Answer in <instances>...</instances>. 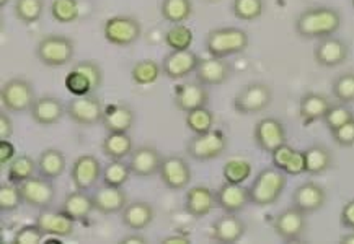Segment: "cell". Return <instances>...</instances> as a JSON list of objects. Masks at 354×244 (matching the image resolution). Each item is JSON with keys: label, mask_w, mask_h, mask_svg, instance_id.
Returning <instances> with one entry per match:
<instances>
[{"label": "cell", "mask_w": 354, "mask_h": 244, "mask_svg": "<svg viewBox=\"0 0 354 244\" xmlns=\"http://www.w3.org/2000/svg\"><path fill=\"white\" fill-rule=\"evenodd\" d=\"M342 13L333 7H312L296 18L294 30L304 39H324L342 28Z\"/></svg>", "instance_id": "6da1fadb"}, {"label": "cell", "mask_w": 354, "mask_h": 244, "mask_svg": "<svg viewBox=\"0 0 354 244\" xmlns=\"http://www.w3.org/2000/svg\"><path fill=\"white\" fill-rule=\"evenodd\" d=\"M286 186H288V174L283 170L274 166L261 170L248 186L250 203L257 207L274 205L283 196Z\"/></svg>", "instance_id": "7a4b0ae2"}, {"label": "cell", "mask_w": 354, "mask_h": 244, "mask_svg": "<svg viewBox=\"0 0 354 244\" xmlns=\"http://www.w3.org/2000/svg\"><path fill=\"white\" fill-rule=\"evenodd\" d=\"M250 38L247 31L237 26L211 30L206 36V51L212 57L227 59L247 51Z\"/></svg>", "instance_id": "3957f363"}, {"label": "cell", "mask_w": 354, "mask_h": 244, "mask_svg": "<svg viewBox=\"0 0 354 244\" xmlns=\"http://www.w3.org/2000/svg\"><path fill=\"white\" fill-rule=\"evenodd\" d=\"M75 56V43L64 34H46L36 46V57L46 67H62L71 64Z\"/></svg>", "instance_id": "277c9868"}, {"label": "cell", "mask_w": 354, "mask_h": 244, "mask_svg": "<svg viewBox=\"0 0 354 244\" xmlns=\"http://www.w3.org/2000/svg\"><path fill=\"white\" fill-rule=\"evenodd\" d=\"M229 147V139L221 129L194 134L186 143V153L198 161H211L222 156Z\"/></svg>", "instance_id": "5b68a950"}, {"label": "cell", "mask_w": 354, "mask_h": 244, "mask_svg": "<svg viewBox=\"0 0 354 244\" xmlns=\"http://www.w3.org/2000/svg\"><path fill=\"white\" fill-rule=\"evenodd\" d=\"M103 36L108 43L118 48L133 46L142 36V25L136 17L116 15L105 20Z\"/></svg>", "instance_id": "8992f818"}, {"label": "cell", "mask_w": 354, "mask_h": 244, "mask_svg": "<svg viewBox=\"0 0 354 244\" xmlns=\"http://www.w3.org/2000/svg\"><path fill=\"white\" fill-rule=\"evenodd\" d=\"M273 101V90L261 81H252L245 85L234 98V110L239 114L250 116L265 111Z\"/></svg>", "instance_id": "52a82bcc"}, {"label": "cell", "mask_w": 354, "mask_h": 244, "mask_svg": "<svg viewBox=\"0 0 354 244\" xmlns=\"http://www.w3.org/2000/svg\"><path fill=\"white\" fill-rule=\"evenodd\" d=\"M0 99L2 105L8 112H26L31 110L35 103V88L26 79L15 77V79L7 80L0 90Z\"/></svg>", "instance_id": "ba28073f"}, {"label": "cell", "mask_w": 354, "mask_h": 244, "mask_svg": "<svg viewBox=\"0 0 354 244\" xmlns=\"http://www.w3.org/2000/svg\"><path fill=\"white\" fill-rule=\"evenodd\" d=\"M105 105L102 99L95 96L93 93L84 94V96H74L67 103L66 111L71 121L75 124L84 125V128H92V125L102 124L103 114H105Z\"/></svg>", "instance_id": "9c48e42d"}, {"label": "cell", "mask_w": 354, "mask_h": 244, "mask_svg": "<svg viewBox=\"0 0 354 244\" xmlns=\"http://www.w3.org/2000/svg\"><path fill=\"white\" fill-rule=\"evenodd\" d=\"M162 184L170 191H183L189 186L193 178V171L189 163L180 155H169L162 160L160 171Z\"/></svg>", "instance_id": "30bf717a"}, {"label": "cell", "mask_w": 354, "mask_h": 244, "mask_svg": "<svg viewBox=\"0 0 354 244\" xmlns=\"http://www.w3.org/2000/svg\"><path fill=\"white\" fill-rule=\"evenodd\" d=\"M273 230L286 243L301 241L307 232V214L294 205L288 207L274 216Z\"/></svg>", "instance_id": "8fae6325"}, {"label": "cell", "mask_w": 354, "mask_h": 244, "mask_svg": "<svg viewBox=\"0 0 354 244\" xmlns=\"http://www.w3.org/2000/svg\"><path fill=\"white\" fill-rule=\"evenodd\" d=\"M21 196L24 202L31 209L44 210L53 205L54 199H56V187H54L53 179L44 178V176H33L28 181L20 184Z\"/></svg>", "instance_id": "7c38bea8"}, {"label": "cell", "mask_w": 354, "mask_h": 244, "mask_svg": "<svg viewBox=\"0 0 354 244\" xmlns=\"http://www.w3.org/2000/svg\"><path fill=\"white\" fill-rule=\"evenodd\" d=\"M253 139H255L257 147L260 150L271 153L283 143H288V132H286L284 124L279 119L263 117L253 129Z\"/></svg>", "instance_id": "4fadbf2b"}, {"label": "cell", "mask_w": 354, "mask_h": 244, "mask_svg": "<svg viewBox=\"0 0 354 244\" xmlns=\"http://www.w3.org/2000/svg\"><path fill=\"white\" fill-rule=\"evenodd\" d=\"M103 176V166L97 156L80 155L75 158L71 168V181L79 191H90L97 186L100 178Z\"/></svg>", "instance_id": "5bb4252c"}, {"label": "cell", "mask_w": 354, "mask_h": 244, "mask_svg": "<svg viewBox=\"0 0 354 244\" xmlns=\"http://www.w3.org/2000/svg\"><path fill=\"white\" fill-rule=\"evenodd\" d=\"M175 108L181 112H189L209 105V90L199 81H188L175 87L174 92Z\"/></svg>", "instance_id": "9a60e30c"}, {"label": "cell", "mask_w": 354, "mask_h": 244, "mask_svg": "<svg viewBox=\"0 0 354 244\" xmlns=\"http://www.w3.org/2000/svg\"><path fill=\"white\" fill-rule=\"evenodd\" d=\"M349 57V46L343 39L328 36V38L319 39L314 48V59L320 67L333 69L344 64Z\"/></svg>", "instance_id": "2e32d148"}, {"label": "cell", "mask_w": 354, "mask_h": 244, "mask_svg": "<svg viewBox=\"0 0 354 244\" xmlns=\"http://www.w3.org/2000/svg\"><path fill=\"white\" fill-rule=\"evenodd\" d=\"M201 61V57L192 49L188 51H171L167 54L162 61V72L167 79L181 80L188 77L193 72H196V67Z\"/></svg>", "instance_id": "e0dca14e"}, {"label": "cell", "mask_w": 354, "mask_h": 244, "mask_svg": "<svg viewBox=\"0 0 354 244\" xmlns=\"http://www.w3.org/2000/svg\"><path fill=\"white\" fill-rule=\"evenodd\" d=\"M230 74H232V67L229 62L222 57H212L201 59L196 67V80L199 83L206 85V87H221L229 80Z\"/></svg>", "instance_id": "ac0fdd59"}, {"label": "cell", "mask_w": 354, "mask_h": 244, "mask_svg": "<svg viewBox=\"0 0 354 244\" xmlns=\"http://www.w3.org/2000/svg\"><path fill=\"white\" fill-rule=\"evenodd\" d=\"M163 156L156 147L140 145L129 155V168L138 178H152L160 171Z\"/></svg>", "instance_id": "d6986e66"}, {"label": "cell", "mask_w": 354, "mask_h": 244, "mask_svg": "<svg viewBox=\"0 0 354 244\" xmlns=\"http://www.w3.org/2000/svg\"><path fill=\"white\" fill-rule=\"evenodd\" d=\"M326 203V191L315 181H307L292 192V205L304 214H315Z\"/></svg>", "instance_id": "ffe728a7"}, {"label": "cell", "mask_w": 354, "mask_h": 244, "mask_svg": "<svg viewBox=\"0 0 354 244\" xmlns=\"http://www.w3.org/2000/svg\"><path fill=\"white\" fill-rule=\"evenodd\" d=\"M247 232V225L245 221L237 216V214H227L221 215L211 225V238L217 243L222 244H234L239 243Z\"/></svg>", "instance_id": "44dd1931"}, {"label": "cell", "mask_w": 354, "mask_h": 244, "mask_svg": "<svg viewBox=\"0 0 354 244\" xmlns=\"http://www.w3.org/2000/svg\"><path fill=\"white\" fill-rule=\"evenodd\" d=\"M216 203L227 214H239L250 203V191L243 184L225 183L216 191Z\"/></svg>", "instance_id": "7402d4cb"}, {"label": "cell", "mask_w": 354, "mask_h": 244, "mask_svg": "<svg viewBox=\"0 0 354 244\" xmlns=\"http://www.w3.org/2000/svg\"><path fill=\"white\" fill-rule=\"evenodd\" d=\"M36 223L46 236L54 238H69L74 234L75 230V221L69 218L62 210H39V215L36 216Z\"/></svg>", "instance_id": "603a6c76"}, {"label": "cell", "mask_w": 354, "mask_h": 244, "mask_svg": "<svg viewBox=\"0 0 354 244\" xmlns=\"http://www.w3.org/2000/svg\"><path fill=\"white\" fill-rule=\"evenodd\" d=\"M64 114H67L66 108L61 103V99L56 96L36 98L30 110L31 119L41 125V128H49V125L57 124L64 117Z\"/></svg>", "instance_id": "cb8c5ba5"}, {"label": "cell", "mask_w": 354, "mask_h": 244, "mask_svg": "<svg viewBox=\"0 0 354 244\" xmlns=\"http://www.w3.org/2000/svg\"><path fill=\"white\" fill-rule=\"evenodd\" d=\"M217 207L216 191L207 186H194L185 196V212L193 218H204Z\"/></svg>", "instance_id": "d4e9b609"}, {"label": "cell", "mask_w": 354, "mask_h": 244, "mask_svg": "<svg viewBox=\"0 0 354 244\" xmlns=\"http://www.w3.org/2000/svg\"><path fill=\"white\" fill-rule=\"evenodd\" d=\"M95 210L103 215L121 214V210L128 205V194L122 191V187H113L103 184L92 194Z\"/></svg>", "instance_id": "484cf974"}, {"label": "cell", "mask_w": 354, "mask_h": 244, "mask_svg": "<svg viewBox=\"0 0 354 244\" xmlns=\"http://www.w3.org/2000/svg\"><path fill=\"white\" fill-rule=\"evenodd\" d=\"M153 218H156V209L152 203L145 201L128 202V205L121 210V223L133 232L145 230L152 225Z\"/></svg>", "instance_id": "4316f807"}, {"label": "cell", "mask_w": 354, "mask_h": 244, "mask_svg": "<svg viewBox=\"0 0 354 244\" xmlns=\"http://www.w3.org/2000/svg\"><path fill=\"white\" fill-rule=\"evenodd\" d=\"M136 121V114L133 108L124 105V103H116V105H108L103 114L102 125L106 132H129L133 129Z\"/></svg>", "instance_id": "83f0119b"}, {"label": "cell", "mask_w": 354, "mask_h": 244, "mask_svg": "<svg viewBox=\"0 0 354 244\" xmlns=\"http://www.w3.org/2000/svg\"><path fill=\"white\" fill-rule=\"evenodd\" d=\"M331 101L328 96L322 93L308 92L301 98V103H299V116H301V121L304 125H310L317 121L324 119L326 111L330 110Z\"/></svg>", "instance_id": "f1b7e54d"}, {"label": "cell", "mask_w": 354, "mask_h": 244, "mask_svg": "<svg viewBox=\"0 0 354 244\" xmlns=\"http://www.w3.org/2000/svg\"><path fill=\"white\" fill-rule=\"evenodd\" d=\"M61 210L75 221H87L88 216L95 210L93 197L87 191H79L75 189L74 192H69L62 202Z\"/></svg>", "instance_id": "f546056e"}, {"label": "cell", "mask_w": 354, "mask_h": 244, "mask_svg": "<svg viewBox=\"0 0 354 244\" xmlns=\"http://www.w3.org/2000/svg\"><path fill=\"white\" fill-rule=\"evenodd\" d=\"M134 150L133 139L128 132H108L102 142L103 155L110 160H124Z\"/></svg>", "instance_id": "4dcf8cb0"}, {"label": "cell", "mask_w": 354, "mask_h": 244, "mask_svg": "<svg viewBox=\"0 0 354 244\" xmlns=\"http://www.w3.org/2000/svg\"><path fill=\"white\" fill-rule=\"evenodd\" d=\"M67 160L64 153L57 148H46L38 156V174L48 179H57L66 171Z\"/></svg>", "instance_id": "1f68e13d"}, {"label": "cell", "mask_w": 354, "mask_h": 244, "mask_svg": "<svg viewBox=\"0 0 354 244\" xmlns=\"http://www.w3.org/2000/svg\"><path fill=\"white\" fill-rule=\"evenodd\" d=\"M306 155V173L312 176H320L333 166V153L325 145H312L304 150Z\"/></svg>", "instance_id": "d6a6232c"}, {"label": "cell", "mask_w": 354, "mask_h": 244, "mask_svg": "<svg viewBox=\"0 0 354 244\" xmlns=\"http://www.w3.org/2000/svg\"><path fill=\"white\" fill-rule=\"evenodd\" d=\"M36 171H38V160L30 155H17L8 165L7 178L10 183L20 186L21 183L33 178Z\"/></svg>", "instance_id": "836d02e7"}, {"label": "cell", "mask_w": 354, "mask_h": 244, "mask_svg": "<svg viewBox=\"0 0 354 244\" xmlns=\"http://www.w3.org/2000/svg\"><path fill=\"white\" fill-rule=\"evenodd\" d=\"M162 18L171 25L185 23L193 15L192 0H162Z\"/></svg>", "instance_id": "e575fe53"}, {"label": "cell", "mask_w": 354, "mask_h": 244, "mask_svg": "<svg viewBox=\"0 0 354 244\" xmlns=\"http://www.w3.org/2000/svg\"><path fill=\"white\" fill-rule=\"evenodd\" d=\"M160 75H163L162 64H157L152 59H142V61L136 62L133 70H131V79L140 87L156 83Z\"/></svg>", "instance_id": "d590c367"}, {"label": "cell", "mask_w": 354, "mask_h": 244, "mask_svg": "<svg viewBox=\"0 0 354 244\" xmlns=\"http://www.w3.org/2000/svg\"><path fill=\"white\" fill-rule=\"evenodd\" d=\"M13 13L24 25L38 23L44 13V0H15Z\"/></svg>", "instance_id": "8d00e7d4"}, {"label": "cell", "mask_w": 354, "mask_h": 244, "mask_svg": "<svg viewBox=\"0 0 354 244\" xmlns=\"http://www.w3.org/2000/svg\"><path fill=\"white\" fill-rule=\"evenodd\" d=\"M133 171L129 168V163H124L122 160H110V163L103 168V184L113 187H122L128 183Z\"/></svg>", "instance_id": "74e56055"}, {"label": "cell", "mask_w": 354, "mask_h": 244, "mask_svg": "<svg viewBox=\"0 0 354 244\" xmlns=\"http://www.w3.org/2000/svg\"><path fill=\"white\" fill-rule=\"evenodd\" d=\"M186 128L192 130L193 134H204L207 130L214 129L216 116L209 108H198V110L186 112Z\"/></svg>", "instance_id": "f35d334b"}, {"label": "cell", "mask_w": 354, "mask_h": 244, "mask_svg": "<svg viewBox=\"0 0 354 244\" xmlns=\"http://www.w3.org/2000/svg\"><path fill=\"white\" fill-rule=\"evenodd\" d=\"M193 41V30L185 23L174 25L165 34V44L167 48L171 49V51H188V49L192 48Z\"/></svg>", "instance_id": "ab89813d"}, {"label": "cell", "mask_w": 354, "mask_h": 244, "mask_svg": "<svg viewBox=\"0 0 354 244\" xmlns=\"http://www.w3.org/2000/svg\"><path fill=\"white\" fill-rule=\"evenodd\" d=\"M49 12L57 23H74L79 20L80 15L79 0H53L51 6H49Z\"/></svg>", "instance_id": "60d3db41"}, {"label": "cell", "mask_w": 354, "mask_h": 244, "mask_svg": "<svg viewBox=\"0 0 354 244\" xmlns=\"http://www.w3.org/2000/svg\"><path fill=\"white\" fill-rule=\"evenodd\" d=\"M222 176H224L227 183L243 184L252 176V163L242 160V158L229 160L222 168Z\"/></svg>", "instance_id": "b9f144b4"}, {"label": "cell", "mask_w": 354, "mask_h": 244, "mask_svg": "<svg viewBox=\"0 0 354 244\" xmlns=\"http://www.w3.org/2000/svg\"><path fill=\"white\" fill-rule=\"evenodd\" d=\"M265 12V0H234L232 13L237 20L255 21Z\"/></svg>", "instance_id": "7bdbcfd3"}, {"label": "cell", "mask_w": 354, "mask_h": 244, "mask_svg": "<svg viewBox=\"0 0 354 244\" xmlns=\"http://www.w3.org/2000/svg\"><path fill=\"white\" fill-rule=\"evenodd\" d=\"M331 93L343 105L354 103V72H344L331 83Z\"/></svg>", "instance_id": "ee69618b"}, {"label": "cell", "mask_w": 354, "mask_h": 244, "mask_svg": "<svg viewBox=\"0 0 354 244\" xmlns=\"http://www.w3.org/2000/svg\"><path fill=\"white\" fill-rule=\"evenodd\" d=\"M24 202V196H21V189L18 184H13L8 181V183H3L0 186V210L3 214H8V212H15L18 207Z\"/></svg>", "instance_id": "f6af8a7d"}, {"label": "cell", "mask_w": 354, "mask_h": 244, "mask_svg": "<svg viewBox=\"0 0 354 244\" xmlns=\"http://www.w3.org/2000/svg\"><path fill=\"white\" fill-rule=\"evenodd\" d=\"M354 117V112L349 110L348 105H343V103H338V105H331L330 110L326 111V114L324 116V124L326 125V129L335 130L338 128H342L343 124H346L348 121H351Z\"/></svg>", "instance_id": "bcb514c9"}, {"label": "cell", "mask_w": 354, "mask_h": 244, "mask_svg": "<svg viewBox=\"0 0 354 244\" xmlns=\"http://www.w3.org/2000/svg\"><path fill=\"white\" fill-rule=\"evenodd\" d=\"M64 87L72 96H84V94L93 93L92 83L82 72L72 69L64 79Z\"/></svg>", "instance_id": "7dc6e473"}, {"label": "cell", "mask_w": 354, "mask_h": 244, "mask_svg": "<svg viewBox=\"0 0 354 244\" xmlns=\"http://www.w3.org/2000/svg\"><path fill=\"white\" fill-rule=\"evenodd\" d=\"M44 238H46V234L43 233V230L35 221V223L24 225V227L17 230L15 234H13V244H39Z\"/></svg>", "instance_id": "c3c4849f"}, {"label": "cell", "mask_w": 354, "mask_h": 244, "mask_svg": "<svg viewBox=\"0 0 354 244\" xmlns=\"http://www.w3.org/2000/svg\"><path fill=\"white\" fill-rule=\"evenodd\" d=\"M74 69L82 72V74L87 77V79L90 80V83H92L93 93L97 92L100 87H102L103 70H102V67H100L95 61H80L74 65Z\"/></svg>", "instance_id": "681fc988"}, {"label": "cell", "mask_w": 354, "mask_h": 244, "mask_svg": "<svg viewBox=\"0 0 354 244\" xmlns=\"http://www.w3.org/2000/svg\"><path fill=\"white\" fill-rule=\"evenodd\" d=\"M331 137H333L335 143L339 147H354V117L343 124L342 128L331 130Z\"/></svg>", "instance_id": "f907efd6"}, {"label": "cell", "mask_w": 354, "mask_h": 244, "mask_svg": "<svg viewBox=\"0 0 354 244\" xmlns=\"http://www.w3.org/2000/svg\"><path fill=\"white\" fill-rule=\"evenodd\" d=\"M296 152V148H292L289 145V143H283V145L276 148L274 152H271V165L274 166V168L278 170H283L286 168V165H288L289 158L292 156V153Z\"/></svg>", "instance_id": "816d5d0a"}, {"label": "cell", "mask_w": 354, "mask_h": 244, "mask_svg": "<svg viewBox=\"0 0 354 244\" xmlns=\"http://www.w3.org/2000/svg\"><path fill=\"white\" fill-rule=\"evenodd\" d=\"M284 173L288 176H299L306 173V155H304V150H296L292 153L288 165H286Z\"/></svg>", "instance_id": "f5cc1de1"}, {"label": "cell", "mask_w": 354, "mask_h": 244, "mask_svg": "<svg viewBox=\"0 0 354 244\" xmlns=\"http://www.w3.org/2000/svg\"><path fill=\"white\" fill-rule=\"evenodd\" d=\"M339 223L343 228L354 230V199L343 205L342 212H339Z\"/></svg>", "instance_id": "db71d44e"}, {"label": "cell", "mask_w": 354, "mask_h": 244, "mask_svg": "<svg viewBox=\"0 0 354 244\" xmlns=\"http://www.w3.org/2000/svg\"><path fill=\"white\" fill-rule=\"evenodd\" d=\"M15 156V145H13L10 140H0V166H8Z\"/></svg>", "instance_id": "11a10c76"}, {"label": "cell", "mask_w": 354, "mask_h": 244, "mask_svg": "<svg viewBox=\"0 0 354 244\" xmlns=\"http://www.w3.org/2000/svg\"><path fill=\"white\" fill-rule=\"evenodd\" d=\"M13 135V122L8 111L0 112V140H10Z\"/></svg>", "instance_id": "9f6ffc18"}, {"label": "cell", "mask_w": 354, "mask_h": 244, "mask_svg": "<svg viewBox=\"0 0 354 244\" xmlns=\"http://www.w3.org/2000/svg\"><path fill=\"white\" fill-rule=\"evenodd\" d=\"M188 243H192V238H189V234H183V233L170 234V236L162 239V244H188Z\"/></svg>", "instance_id": "6f0895ef"}, {"label": "cell", "mask_w": 354, "mask_h": 244, "mask_svg": "<svg viewBox=\"0 0 354 244\" xmlns=\"http://www.w3.org/2000/svg\"><path fill=\"white\" fill-rule=\"evenodd\" d=\"M120 243L121 244H145L147 243V239H145V236H142L139 232H136L133 234H128V236L121 238Z\"/></svg>", "instance_id": "680465c9"}, {"label": "cell", "mask_w": 354, "mask_h": 244, "mask_svg": "<svg viewBox=\"0 0 354 244\" xmlns=\"http://www.w3.org/2000/svg\"><path fill=\"white\" fill-rule=\"evenodd\" d=\"M339 244H354V230L351 233L343 234V236L339 238Z\"/></svg>", "instance_id": "91938a15"}, {"label": "cell", "mask_w": 354, "mask_h": 244, "mask_svg": "<svg viewBox=\"0 0 354 244\" xmlns=\"http://www.w3.org/2000/svg\"><path fill=\"white\" fill-rule=\"evenodd\" d=\"M8 2H10V0H0V8L7 7V6H8Z\"/></svg>", "instance_id": "94428289"}, {"label": "cell", "mask_w": 354, "mask_h": 244, "mask_svg": "<svg viewBox=\"0 0 354 244\" xmlns=\"http://www.w3.org/2000/svg\"><path fill=\"white\" fill-rule=\"evenodd\" d=\"M351 3H353V8H354V0H351Z\"/></svg>", "instance_id": "6125c7cd"}]
</instances>
